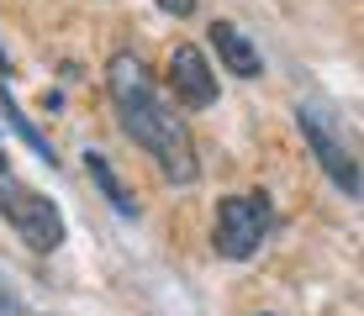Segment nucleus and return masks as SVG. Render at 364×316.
Here are the masks:
<instances>
[{
	"label": "nucleus",
	"instance_id": "1",
	"mask_svg": "<svg viewBox=\"0 0 364 316\" xmlns=\"http://www.w3.org/2000/svg\"><path fill=\"white\" fill-rule=\"evenodd\" d=\"M106 90H111L122 132L154 158V169L164 174L169 185H196L200 180V158H196V143H191V126H185V116L154 90V69H148L137 53H117L106 63Z\"/></svg>",
	"mask_w": 364,
	"mask_h": 316
},
{
	"label": "nucleus",
	"instance_id": "2",
	"mask_svg": "<svg viewBox=\"0 0 364 316\" xmlns=\"http://www.w3.org/2000/svg\"><path fill=\"white\" fill-rule=\"evenodd\" d=\"M274 227V206L264 190H248V195H228L217 206V222H211V248H217V258L228 263H248L259 248H264Z\"/></svg>",
	"mask_w": 364,
	"mask_h": 316
},
{
	"label": "nucleus",
	"instance_id": "3",
	"mask_svg": "<svg viewBox=\"0 0 364 316\" xmlns=\"http://www.w3.org/2000/svg\"><path fill=\"white\" fill-rule=\"evenodd\" d=\"M296 126H301V137H306V148H311V158L322 163V174L343 190L348 200L359 195V158H354V148L343 143V126H338V116L328 106H322L317 95H306L296 106Z\"/></svg>",
	"mask_w": 364,
	"mask_h": 316
},
{
	"label": "nucleus",
	"instance_id": "4",
	"mask_svg": "<svg viewBox=\"0 0 364 316\" xmlns=\"http://www.w3.org/2000/svg\"><path fill=\"white\" fill-rule=\"evenodd\" d=\"M0 217L27 243V253H58V243H64V211L43 190L11 180V174H0Z\"/></svg>",
	"mask_w": 364,
	"mask_h": 316
},
{
	"label": "nucleus",
	"instance_id": "5",
	"mask_svg": "<svg viewBox=\"0 0 364 316\" xmlns=\"http://www.w3.org/2000/svg\"><path fill=\"white\" fill-rule=\"evenodd\" d=\"M169 90H174L180 106H191V111L217 106V95H222L217 69H211V58L200 53L196 43H180V48L169 53Z\"/></svg>",
	"mask_w": 364,
	"mask_h": 316
},
{
	"label": "nucleus",
	"instance_id": "6",
	"mask_svg": "<svg viewBox=\"0 0 364 316\" xmlns=\"http://www.w3.org/2000/svg\"><path fill=\"white\" fill-rule=\"evenodd\" d=\"M206 43H211V53H217L228 69L237 74V80H259L264 74V58H259V48H254V37H248L237 21H211V32H206Z\"/></svg>",
	"mask_w": 364,
	"mask_h": 316
},
{
	"label": "nucleus",
	"instance_id": "7",
	"mask_svg": "<svg viewBox=\"0 0 364 316\" xmlns=\"http://www.w3.org/2000/svg\"><path fill=\"white\" fill-rule=\"evenodd\" d=\"M85 169H90L95 190L111 200V211H117V217H127V222H137V217H143V211H137V195H132L127 185H122V174L106 163V153H95V148H90V153H85Z\"/></svg>",
	"mask_w": 364,
	"mask_h": 316
},
{
	"label": "nucleus",
	"instance_id": "8",
	"mask_svg": "<svg viewBox=\"0 0 364 316\" xmlns=\"http://www.w3.org/2000/svg\"><path fill=\"white\" fill-rule=\"evenodd\" d=\"M0 116H6V126H11V132L21 137V143H27V153H32V158H43L48 169H53V163H58L53 143H48V137H43V132H37V126H32V116H27V111L16 106V95H11V85H0Z\"/></svg>",
	"mask_w": 364,
	"mask_h": 316
},
{
	"label": "nucleus",
	"instance_id": "9",
	"mask_svg": "<svg viewBox=\"0 0 364 316\" xmlns=\"http://www.w3.org/2000/svg\"><path fill=\"white\" fill-rule=\"evenodd\" d=\"M0 316H27V300L16 295V285L0 274Z\"/></svg>",
	"mask_w": 364,
	"mask_h": 316
},
{
	"label": "nucleus",
	"instance_id": "10",
	"mask_svg": "<svg viewBox=\"0 0 364 316\" xmlns=\"http://www.w3.org/2000/svg\"><path fill=\"white\" fill-rule=\"evenodd\" d=\"M159 6H164L169 16H191V11H196V0H159Z\"/></svg>",
	"mask_w": 364,
	"mask_h": 316
},
{
	"label": "nucleus",
	"instance_id": "11",
	"mask_svg": "<svg viewBox=\"0 0 364 316\" xmlns=\"http://www.w3.org/2000/svg\"><path fill=\"white\" fill-rule=\"evenodd\" d=\"M11 69V58H6V48H0V74H6Z\"/></svg>",
	"mask_w": 364,
	"mask_h": 316
},
{
	"label": "nucleus",
	"instance_id": "12",
	"mask_svg": "<svg viewBox=\"0 0 364 316\" xmlns=\"http://www.w3.org/2000/svg\"><path fill=\"white\" fill-rule=\"evenodd\" d=\"M0 174H11V169H6V153H0Z\"/></svg>",
	"mask_w": 364,
	"mask_h": 316
}]
</instances>
